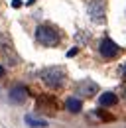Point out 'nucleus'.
Here are the masks:
<instances>
[{
  "label": "nucleus",
  "instance_id": "7",
  "mask_svg": "<svg viewBox=\"0 0 126 128\" xmlns=\"http://www.w3.org/2000/svg\"><path fill=\"white\" fill-rule=\"evenodd\" d=\"M26 98H28V89H26L24 85H16V87L10 89V100H12V102L22 104Z\"/></svg>",
  "mask_w": 126,
  "mask_h": 128
},
{
  "label": "nucleus",
  "instance_id": "14",
  "mask_svg": "<svg viewBox=\"0 0 126 128\" xmlns=\"http://www.w3.org/2000/svg\"><path fill=\"white\" fill-rule=\"evenodd\" d=\"M4 73H6V71H4V67L0 65V77H4Z\"/></svg>",
  "mask_w": 126,
  "mask_h": 128
},
{
  "label": "nucleus",
  "instance_id": "3",
  "mask_svg": "<svg viewBox=\"0 0 126 128\" xmlns=\"http://www.w3.org/2000/svg\"><path fill=\"white\" fill-rule=\"evenodd\" d=\"M87 12L94 24H102L106 20V2L104 0H91L87 6Z\"/></svg>",
  "mask_w": 126,
  "mask_h": 128
},
{
  "label": "nucleus",
  "instance_id": "9",
  "mask_svg": "<svg viewBox=\"0 0 126 128\" xmlns=\"http://www.w3.org/2000/svg\"><path fill=\"white\" fill-rule=\"evenodd\" d=\"M65 108L69 112H73V114H77V112H81V108H83V102H81L79 98H73V96H71V98L65 100Z\"/></svg>",
  "mask_w": 126,
  "mask_h": 128
},
{
  "label": "nucleus",
  "instance_id": "2",
  "mask_svg": "<svg viewBox=\"0 0 126 128\" xmlns=\"http://www.w3.org/2000/svg\"><path fill=\"white\" fill-rule=\"evenodd\" d=\"M36 40L44 48H55L61 42V36H59V30L53 28L51 24H40L36 28Z\"/></svg>",
  "mask_w": 126,
  "mask_h": 128
},
{
  "label": "nucleus",
  "instance_id": "15",
  "mask_svg": "<svg viewBox=\"0 0 126 128\" xmlns=\"http://www.w3.org/2000/svg\"><path fill=\"white\" fill-rule=\"evenodd\" d=\"M122 93H124V96H126V83H124V89H122Z\"/></svg>",
  "mask_w": 126,
  "mask_h": 128
},
{
  "label": "nucleus",
  "instance_id": "12",
  "mask_svg": "<svg viewBox=\"0 0 126 128\" xmlns=\"http://www.w3.org/2000/svg\"><path fill=\"white\" fill-rule=\"evenodd\" d=\"M120 77H122V79H126V63L120 65Z\"/></svg>",
  "mask_w": 126,
  "mask_h": 128
},
{
  "label": "nucleus",
  "instance_id": "8",
  "mask_svg": "<svg viewBox=\"0 0 126 128\" xmlns=\"http://www.w3.org/2000/svg\"><path fill=\"white\" fill-rule=\"evenodd\" d=\"M38 106H40L42 110H46L47 114H53V112H57V102H55L53 98L40 96V98H38Z\"/></svg>",
  "mask_w": 126,
  "mask_h": 128
},
{
  "label": "nucleus",
  "instance_id": "1",
  "mask_svg": "<svg viewBox=\"0 0 126 128\" xmlns=\"http://www.w3.org/2000/svg\"><path fill=\"white\" fill-rule=\"evenodd\" d=\"M38 77H40V81H42L46 87L53 89V91H57V89H61L63 85H65L67 73H65L63 67L53 65V67H44V69L38 73Z\"/></svg>",
  "mask_w": 126,
  "mask_h": 128
},
{
  "label": "nucleus",
  "instance_id": "10",
  "mask_svg": "<svg viewBox=\"0 0 126 128\" xmlns=\"http://www.w3.org/2000/svg\"><path fill=\"white\" fill-rule=\"evenodd\" d=\"M98 102H100L102 106H114V104L118 102V96L114 95V93H104V95H100Z\"/></svg>",
  "mask_w": 126,
  "mask_h": 128
},
{
  "label": "nucleus",
  "instance_id": "13",
  "mask_svg": "<svg viewBox=\"0 0 126 128\" xmlns=\"http://www.w3.org/2000/svg\"><path fill=\"white\" fill-rule=\"evenodd\" d=\"M73 55H77V48H73V49L67 51V57H73Z\"/></svg>",
  "mask_w": 126,
  "mask_h": 128
},
{
  "label": "nucleus",
  "instance_id": "5",
  "mask_svg": "<svg viewBox=\"0 0 126 128\" xmlns=\"http://www.w3.org/2000/svg\"><path fill=\"white\" fill-rule=\"evenodd\" d=\"M75 93L79 96H93L98 93V85L94 83V81H89V79H83L79 81L77 85H75Z\"/></svg>",
  "mask_w": 126,
  "mask_h": 128
},
{
  "label": "nucleus",
  "instance_id": "6",
  "mask_svg": "<svg viewBox=\"0 0 126 128\" xmlns=\"http://www.w3.org/2000/svg\"><path fill=\"white\" fill-rule=\"evenodd\" d=\"M0 51L4 53V57H6V59H10V61H12V65L18 61V55H16L14 48H12V42H10L4 34H0Z\"/></svg>",
  "mask_w": 126,
  "mask_h": 128
},
{
  "label": "nucleus",
  "instance_id": "11",
  "mask_svg": "<svg viewBox=\"0 0 126 128\" xmlns=\"http://www.w3.org/2000/svg\"><path fill=\"white\" fill-rule=\"evenodd\" d=\"M24 122H26L30 128H46V126H47L46 120H42V118H36V116H32V114H28V116L24 118Z\"/></svg>",
  "mask_w": 126,
  "mask_h": 128
},
{
  "label": "nucleus",
  "instance_id": "4",
  "mask_svg": "<svg viewBox=\"0 0 126 128\" xmlns=\"http://www.w3.org/2000/svg\"><path fill=\"white\" fill-rule=\"evenodd\" d=\"M98 53H100L104 59H114L118 53H122V48H118L112 40L104 38V40H100V44H98Z\"/></svg>",
  "mask_w": 126,
  "mask_h": 128
},
{
  "label": "nucleus",
  "instance_id": "16",
  "mask_svg": "<svg viewBox=\"0 0 126 128\" xmlns=\"http://www.w3.org/2000/svg\"><path fill=\"white\" fill-rule=\"evenodd\" d=\"M32 2H34V0H28V4H32Z\"/></svg>",
  "mask_w": 126,
  "mask_h": 128
}]
</instances>
